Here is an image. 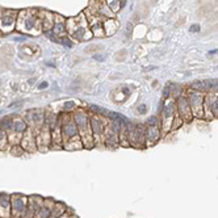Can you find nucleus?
<instances>
[{
	"label": "nucleus",
	"instance_id": "obj_1",
	"mask_svg": "<svg viewBox=\"0 0 218 218\" xmlns=\"http://www.w3.org/2000/svg\"><path fill=\"white\" fill-rule=\"evenodd\" d=\"M67 28L70 34L78 41H87L93 36L91 32V28H88V21L86 20V16L83 13L76 18H70L68 26H66V29Z\"/></svg>",
	"mask_w": 218,
	"mask_h": 218
},
{
	"label": "nucleus",
	"instance_id": "obj_2",
	"mask_svg": "<svg viewBox=\"0 0 218 218\" xmlns=\"http://www.w3.org/2000/svg\"><path fill=\"white\" fill-rule=\"evenodd\" d=\"M188 101L191 105L192 114L194 118H204V100L205 93L198 91H189L188 93Z\"/></svg>",
	"mask_w": 218,
	"mask_h": 218
},
{
	"label": "nucleus",
	"instance_id": "obj_3",
	"mask_svg": "<svg viewBox=\"0 0 218 218\" xmlns=\"http://www.w3.org/2000/svg\"><path fill=\"white\" fill-rule=\"evenodd\" d=\"M175 101H176V112H177V114L183 118V121H191L193 118V114H192V109H191V105H189L188 97L180 96Z\"/></svg>",
	"mask_w": 218,
	"mask_h": 218
},
{
	"label": "nucleus",
	"instance_id": "obj_4",
	"mask_svg": "<svg viewBox=\"0 0 218 218\" xmlns=\"http://www.w3.org/2000/svg\"><path fill=\"white\" fill-rule=\"evenodd\" d=\"M104 118L99 117V116H92L91 117V131H92V135H93V139H96L97 137H100L105 130V126H104Z\"/></svg>",
	"mask_w": 218,
	"mask_h": 218
},
{
	"label": "nucleus",
	"instance_id": "obj_5",
	"mask_svg": "<svg viewBox=\"0 0 218 218\" xmlns=\"http://www.w3.org/2000/svg\"><path fill=\"white\" fill-rule=\"evenodd\" d=\"M162 130H160V125L155 126H147L146 125V143L147 144H154L158 142V139L162 137Z\"/></svg>",
	"mask_w": 218,
	"mask_h": 218
},
{
	"label": "nucleus",
	"instance_id": "obj_6",
	"mask_svg": "<svg viewBox=\"0 0 218 218\" xmlns=\"http://www.w3.org/2000/svg\"><path fill=\"white\" fill-rule=\"evenodd\" d=\"M63 134L67 138H75L78 135V126L75 122H67V125L63 126Z\"/></svg>",
	"mask_w": 218,
	"mask_h": 218
},
{
	"label": "nucleus",
	"instance_id": "obj_7",
	"mask_svg": "<svg viewBox=\"0 0 218 218\" xmlns=\"http://www.w3.org/2000/svg\"><path fill=\"white\" fill-rule=\"evenodd\" d=\"M88 112L93 113L95 116H99V117L105 118V117H107L108 109H105V108L100 107V105H93V104H92V105H89V109H88Z\"/></svg>",
	"mask_w": 218,
	"mask_h": 218
},
{
	"label": "nucleus",
	"instance_id": "obj_8",
	"mask_svg": "<svg viewBox=\"0 0 218 218\" xmlns=\"http://www.w3.org/2000/svg\"><path fill=\"white\" fill-rule=\"evenodd\" d=\"M105 120H109V121H121V122H126V121H128V118H126L123 114H121L120 112H110V110H108Z\"/></svg>",
	"mask_w": 218,
	"mask_h": 218
},
{
	"label": "nucleus",
	"instance_id": "obj_9",
	"mask_svg": "<svg viewBox=\"0 0 218 218\" xmlns=\"http://www.w3.org/2000/svg\"><path fill=\"white\" fill-rule=\"evenodd\" d=\"M122 0H107V4L108 7L110 8V11H112L113 13L118 12V11L122 8Z\"/></svg>",
	"mask_w": 218,
	"mask_h": 218
},
{
	"label": "nucleus",
	"instance_id": "obj_10",
	"mask_svg": "<svg viewBox=\"0 0 218 218\" xmlns=\"http://www.w3.org/2000/svg\"><path fill=\"white\" fill-rule=\"evenodd\" d=\"M25 209V201H24L22 197H16V198H13V212H22V210Z\"/></svg>",
	"mask_w": 218,
	"mask_h": 218
},
{
	"label": "nucleus",
	"instance_id": "obj_11",
	"mask_svg": "<svg viewBox=\"0 0 218 218\" xmlns=\"http://www.w3.org/2000/svg\"><path fill=\"white\" fill-rule=\"evenodd\" d=\"M189 89L191 91H198V92H204V83L202 80H196L193 83L189 84Z\"/></svg>",
	"mask_w": 218,
	"mask_h": 218
},
{
	"label": "nucleus",
	"instance_id": "obj_12",
	"mask_svg": "<svg viewBox=\"0 0 218 218\" xmlns=\"http://www.w3.org/2000/svg\"><path fill=\"white\" fill-rule=\"evenodd\" d=\"M183 123H184L183 118H181L179 114H176L175 118H173V121H172V126H171V130H176V129H179L181 125H183Z\"/></svg>",
	"mask_w": 218,
	"mask_h": 218
},
{
	"label": "nucleus",
	"instance_id": "obj_13",
	"mask_svg": "<svg viewBox=\"0 0 218 218\" xmlns=\"http://www.w3.org/2000/svg\"><path fill=\"white\" fill-rule=\"evenodd\" d=\"M144 125L147 126H155V125H160V120H158L156 116H151L147 118V121L144 122Z\"/></svg>",
	"mask_w": 218,
	"mask_h": 218
},
{
	"label": "nucleus",
	"instance_id": "obj_14",
	"mask_svg": "<svg viewBox=\"0 0 218 218\" xmlns=\"http://www.w3.org/2000/svg\"><path fill=\"white\" fill-rule=\"evenodd\" d=\"M13 129H15L16 131H24L26 129V125L24 121H15V122H13Z\"/></svg>",
	"mask_w": 218,
	"mask_h": 218
},
{
	"label": "nucleus",
	"instance_id": "obj_15",
	"mask_svg": "<svg viewBox=\"0 0 218 218\" xmlns=\"http://www.w3.org/2000/svg\"><path fill=\"white\" fill-rule=\"evenodd\" d=\"M163 99H164V100L171 99V88H170V84H168V86H165L164 88H163Z\"/></svg>",
	"mask_w": 218,
	"mask_h": 218
},
{
	"label": "nucleus",
	"instance_id": "obj_16",
	"mask_svg": "<svg viewBox=\"0 0 218 218\" xmlns=\"http://www.w3.org/2000/svg\"><path fill=\"white\" fill-rule=\"evenodd\" d=\"M1 126H3V129H4V130H8V129H11L13 126V122L7 118V120L1 121Z\"/></svg>",
	"mask_w": 218,
	"mask_h": 218
},
{
	"label": "nucleus",
	"instance_id": "obj_17",
	"mask_svg": "<svg viewBox=\"0 0 218 218\" xmlns=\"http://www.w3.org/2000/svg\"><path fill=\"white\" fill-rule=\"evenodd\" d=\"M137 112H138L139 114H144V113L147 112V107H146V104H141V105H138V108H137Z\"/></svg>",
	"mask_w": 218,
	"mask_h": 218
},
{
	"label": "nucleus",
	"instance_id": "obj_18",
	"mask_svg": "<svg viewBox=\"0 0 218 218\" xmlns=\"http://www.w3.org/2000/svg\"><path fill=\"white\" fill-rule=\"evenodd\" d=\"M60 43H63L66 47H72V42H71L68 38H66V37H64V38L60 39Z\"/></svg>",
	"mask_w": 218,
	"mask_h": 218
},
{
	"label": "nucleus",
	"instance_id": "obj_19",
	"mask_svg": "<svg viewBox=\"0 0 218 218\" xmlns=\"http://www.w3.org/2000/svg\"><path fill=\"white\" fill-rule=\"evenodd\" d=\"M71 108H75V102L70 101V102H66L64 104V110H72Z\"/></svg>",
	"mask_w": 218,
	"mask_h": 218
},
{
	"label": "nucleus",
	"instance_id": "obj_20",
	"mask_svg": "<svg viewBox=\"0 0 218 218\" xmlns=\"http://www.w3.org/2000/svg\"><path fill=\"white\" fill-rule=\"evenodd\" d=\"M93 59L95 60H100V62H104L105 58H104V55H101V54H95L93 55Z\"/></svg>",
	"mask_w": 218,
	"mask_h": 218
},
{
	"label": "nucleus",
	"instance_id": "obj_21",
	"mask_svg": "<svg viewBox=\"0 0 218 218\" xmlns=\"http://www.w3.org/2000/svg\"><path fill=\"white\" fill-rule=\"evenodd\" d=\"M189 32H192V33H196V32H200V25H197V24H194V25H192L191 28H189Z\"/></svg>",
	"mask_w": 218,
	"mask_h": 218
},
{
	"label": "nucleus",
	"instance_id": "obj_22",
	"mask_svg": "<svg viewBox=\"0 0 218 218\" xmlns=\"http://www.w3.org/2000/svg\"><path fill=\"white\" fill-rule=\"evenodd\" d=\"M214 117H218V95H217V99H215V102H214Z\"/></svg>",
	"mask_w": 218,
	"mask_h": 218
},
{
	"label": "nucleus",
	"instance_id": "obj_23",
	"mask_svg": "<svg viewBox=\"0 0 218 218\" xmlns=\"http://www.w3.org/2000/svg\"><path fill=\"white\" fill-rule=\"evenodd\" d=\"M39 213H41V218H46L47 215H49V210H45V209L41 210Z\"/></svg>",
	"mask_w": 218,
	"mask_h": 218
},
{
	"label": "nucleus",
	"instance_id": "obj_24",
	"mask_svg": "<svg viewBox=\"0 0 218 218\" xmlns=\"http://www.w3.org/2000/svg\"><path fill=\"white\" fill-rule=\"evenodd\" d=\"M45 88H47V83L46 81H42V83L38 86V89H45Z\"/></svg>",
	"mask_w": 218,
	"mask_h": 218
},
{
	"label": "nucleus",
	"instance_id": "obj_25",
	"mask_svg": "<svg viewBox=\"0 0 218 218\" xmlns=\"http://www.w3.org/2000/svg\"><path fill=\"white\" fill-rule=\"evenodd\" d=\"M217 51H218V50H215V49H214V50H210V51H209V55H212V54H215V53H217Z\"/></svg>",
	"mask_w": 218,
	"mask_h": 218
}]
</instances>
